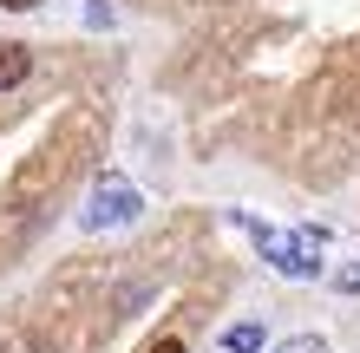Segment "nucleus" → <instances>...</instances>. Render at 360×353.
<instances>
[{
	"label": "nucleus",
	"mask_w": 360,
	"mask_h": 353,
	"mask_svg": "<svg viewBox=\"0 0 360 353\" xmlns=\"http://www.w3.org/2000/svg\"><path fill=\"white\" fill-rule=\"evenodd\" d=\"M229 222L262 248V262L275 268V275H295V281H314V275H321V255H314L308 236H282V229H269V222H256V216H236V210H229Z\"/></svg>",
	"instance_id": "obj_1"
},
{
	"label": "nucleus",
	"mask_w": 360,
	"mask_h": 353,
	"mask_svg": "<svg viewBox=\"0 0 360 353\" xmlns=\"http://www.w3.org/2000/svg\"><path fill=\"white\" fill-rule=\"evenodd\" d=\"M138 216H144L138 183L131 177H98L92 197H86V210H79V229L98 236V229H124V222H138Z\"/></svg>",
	"instance_id": "obj_2"
},
{
	"label": "nucleus",
	"mask_w": 360,
	"mask_h": 353,
	"mask_svg": "<svg viewBox=\"0 0 360 353\" xmlns=\"http://www.w3.org/2000/svg\"><path fill=\"white\" fill-rule=\"evenodd\" d=\"M262 321H236V327H223V353H262Z\"/></svg>",
	"instance_id": "obj_3"
},
{
	"label": "nucleus",
	"mask_w": 360,
	"mask_h": 353,
	"mask_svg": "<svg viewBox=\"0 0 360 353\" xmlns=\"http://www.w3.org/2000/svg\"><path fill=\"white\" fill-rule=\"evenodd\" d=\"M27 72H33V53L27 46H0V92H13Z\"/></svg>",
	"instance_id": "obj_4"
},
{
	"label": "nucleus",
	"mask_w": 360,
	"mask_h": 353,
	"mask_svg": "<svg viewBox=\"0 0 360 353\" xmlns=\"http://www.w3.org/2000/svg\"><path fill=\"white\" fill-rule=\"evenodd\" d=\"M275 353H328V340L321 334H295L288 347H275Z\"/></svg>",
	"instance_id": "obj_5"
},
{
	"label": "nucleus",
	"mask_w": 360,
	"mask_h": 353,
	"mask_svg": "<svg viewBox=\"0 0 360 353\" xmlns=\"http://www.w3.org/2000/svg\"><path fill=\"white\" fill-rule=\"evenodd\" d=\"M334 288H341V295H360V262H354V268H341V275H334Z\"/></svg>",
	"instance_id": "obj_6"
},
{
	"label": "nucleus",
	"mask_w": 360,
	"mask_h": 353,
	"mask_svg": "<svg viewBox=\"0 0 360 353\" xmlns=\"http://www.w3.org/2000/svg\"><path fill=\"white\" fill-rule=\"evenodd\" d=\"M151 353H184V340H158V347H151Z\"/></svg>",
	"instance_id": "obj_7"
},
{
	"label": "nucleus",
	"mask_w": 360,
	"mask_h": 353,
	"mask_svg": "<svg viewBox=\"0 0 360 353\" xmlns=\"http://www.w3.org/2000/svg\"><path fill=\"white\" fill-rule=\"evenodd\" d=\"M0 7H13V13H27V7H39V0H0Z\"/></svg>",
	"instance_id": "obj_8"
}]
</instances>
